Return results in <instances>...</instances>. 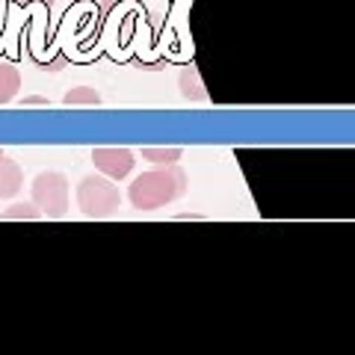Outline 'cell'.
Listing matches in <instances>:
<instances>
[{
  "label": "cell",
  "instance_id": "obj_13",
  "mask_svg": "<svg viewBox=\"0 0 355 355\" xmlns=\"http://www.w3.org/2000/svg\"><path fill=\"white\" fill-rule=\"evenodd\" d=\"M18 3H33V0H18ZM39 3H44V6H53V0H39Z\"/></svg>",
  "mask_w": 355,
  "mask_h": 355
},
{
  "label": "cell",
  "instance_id": "obj_11",
  "mask_svg": "<svg viewBox=\"0 0 355 355\" xmlns=\"http://www.w3.org/2000/svg\"><path fill=\"white\" fill-rule=\"evenodd\" d=\"M21 104H24V107H48V98H44V95H27Z\"/></svg>",
  "mask_w": 355,
  "mask_h": 355
},
{
  "label": "cell",
  "instance_id": "obj_8",
  "mask_svg": "<svg viewBox=\"0 0 355 355\" xmlns=\"http://www.w3.org/2000/svg\"><path fill=\"white\" fill-rule=\"evenodd\" d=\"M104 98L95 92V89H89V86H74L69 89V92L62 95V104L65 107H98Z\"/></svg>",
  "mask_w": 355,
  "mask_h": 355
},
{
  "label": "cell",
  "instance_id": "obj_14",
  "mask_svg": "<svg viewBox=\"0 0 355 355\" xmlns=\"http://www.w3.org/2000/svg\"><path fill=\"white\" fill-rule=\"evenodd\" d=\"M3 157H6V154H3V148H0V160H3Z\"/></svg>",
  "mask_w": 355,
  "mask_h": 355
},
{
  "label": "cell",
  "instance_id": "obj_2",
  "mask_svg": "<svg viewBox=\"0 0 355 355\" xmlns=\"http://www.w3.org/2000/svg\"><path fill=\"white\" fill-rule=\"evenodd\" d=\"M77 207L86 219H107L119 210L121 193L113 178H101V175H83L80 184H77Z\"/></svg>",
  "mask_w": 355,
  "mask_h": 355
},
{
  "label": "cell",
  "instance_id": "obj_1",
  "mask_svg": "<svg viewBox=\"0 0 355 355\" xmlns=\"http://www.w3.org/2000/svg\"><path fill=\"white\" fill-rule=\"evenodd\" d=\"M184 193H187V172L178 163H169L133 178V184L128 187V202L137 210H157L169 202H178Z\"/></svg>",
  "mask_w": 355,
  "mask_h": 355
},
{
  "label": "cell",
  "instance_id": "obj_10",
  "mask_svg": "<svg viewBox=\"0 0 355 355\" xmlns=\"http://www.w3.org/2000/svg\"><path fill=\"white\" fill-rule=\"evenodd\" d=\"M142 160H148L154 166H169V163H178L184 157L181 148H142Z\"/></svg>",
  "mask_w": 355,
  "mask_h": 355
},
{
  "label": "cell",
  "instance_id": "obj_6",
  "mask_svg": "<svg viewBox=\"0 0 355 355\" xmlns=\"http://www.w3.org/2000/svg\"><path fill=\"white\" fill-rule=\"evenodd\" d=\"M178 89H181V95L193 104L207 101V89L202 86V77H198L196 65H184L181 69V74H178Z\"/></svg>",
  "mask_w": 355,
  "mask_h": 355
},
{
  "label": "cell",
  "instance_id": "obj_3",
  "mask_svg": "<svg viewBox=\"0 0 355 355\" xmlns=\"http://www.w3.org/2000/svg\"><path fill=\"white\" fill-rule=\"evenodd\" d=\"M30 198L33 205L42 210V216L48 219H62L69 214V178L62 172H39L33 178V187H30Z\"/></svg>",
  "mask_w": 355,
  "mask_h": 355
},
{
  "label": "cell",
  "instance_id": "obj_5",
  "mask_svg": "<svg viewBox=\"0 0 355 355\" xmlns=\"http://www.w3.org/2000/svg\"><path fill=\"white\" fill-rule=\"evenodd\" d=\"M21 187H24V172H21V166L15 160H0V198L9 202V198H15L21 193Z\"/></svg>",
  "mask_w": 355,
  "mask_h": 355
},
{
  "label": "cell",
  "instance_id": "obj_4",
  "mask_svg": "<svg viewBox=\"0 0 355 355\" xmlns=\"http://www.w3.org/2000/svg\"><path fill=\"white\" fill-rule=\"evenodd\" d=\"M92 163L95 169L113 178V181H121L133 172V163H137V154L125 146H110V148H92Z\"/></svg>",
  "mask_w": 355,
  "mask_h": 355
},
{
  "label": "cell",
  "instance_id": "obj_15",
  "mask_svg": "<svg viewBox=\"0 0 355 355\" xmlns=\"http://www.w3.org/2000/svg\"><path fill=\"white\" fill-rule=\"evenodd\" d=\"M71 3H77V0H71Z\"/></svg>",
  "mask_w": 355,
  "mask_h": 355
},
{
  "label": "cell",
  "instance_id": "obj_7",
  "mask_svg": "<svg viewBox=\"0 0 355 355\" xmlns=\"http://www.w3.org/2000/svg\"><path fill=\"white\" fill-rule=\"evenodd\" d=\"M18 89H21V71L12 62H0V107L15 101Z\"/></svg>",
  "mask_w": 355,
  "mask_h": 355
},
{
  "label": "cell",
  "instance_id": "obj_12",
  "mask_svg": "<svg viewBox=\"0 0 355 355\" xmlns=\"http://www.w3.org/2000/svg\"><path fill=\"white\" fill-rule=\"evenodd\" d=\"M175 219H202V216H198V214H178Z\"/></svg>",
  "mask_w": 355,
  "mask_h": 355
},
{
  "label": "cell",
  "instance_id": "obj_9",
  "mask_svg": "<svg viewBox=\"0 0 355 355\" xmlns=\"http://www.w3.org/2000/svg\"><path fill=\"white\" fill-rule=\"evenodd\" d=\"M0 216H3L6 222H36V219L42 216V210H39L36 205H33V202H24V205H12V207H6Z\"/></svg>",
  "mask_w": 355,
  "mask_h": 355
}]
</instances>
